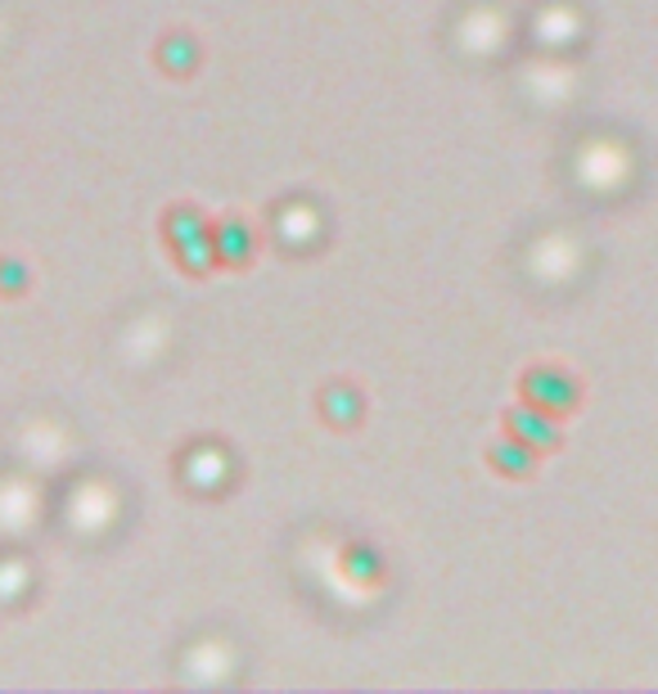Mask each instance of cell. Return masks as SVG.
Segmentation results:
<instances>
[{"label":"cell","mask_w":658,"mask_h":694,"mask_svg":"<svg viewBox=\"0 0 658 694\" xmlns=\"http://www.w3.org/2000/svg\"><path fill=\"white\" fill-rule=\"evenodd\" d=\"M523 397H528V407H537L545 416H569V411H577V401H582V383L569 370L537 366V370L523 375Z\"/></svg>","instance_id":"cell-1"},{"label":"cell","mask_w":658,"mask_h":694,"mask_svg":"<svg viewBox=\"0 0 658 694\" xmlns=\"http://www.w3.org/2000/svg\"><path fill=\"white\" fill-rule=\"evenodd\" d=\"M506 424H510V438L528 442L532 451L560 446V424H555V416H545V411H537V407H514V411L506 416Z\"/></svg>","instance_id":"cell-2"},{"label":"cell","mask_w":658,"mask_h":694,"mask_svg":"<svg viewBox=\"0 0 658 694\" xmlns=\"http://www.w3.org/2000/svg\"><path fill=\"white\" fill-rule=\"evenodd\" d=\"M491 465H497L501 474H510V479H523L532 470V446L519 442V438H506L501 446H491Z\"/></svg>","instance_id":"cell-3"}]
</instances>
